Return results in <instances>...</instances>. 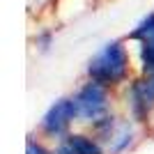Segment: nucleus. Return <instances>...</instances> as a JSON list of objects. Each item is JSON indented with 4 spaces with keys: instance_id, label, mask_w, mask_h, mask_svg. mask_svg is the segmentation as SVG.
<instances>
[{
    "instance_id": "obj_4",
    "label": "nucleus",
    "mask_w": 154,
    "mask_h": 154,
    "mask_svg": "<svg viewBox=\"0 0 154 154\" xmlns=\"http://www.w3.org/2000/svg\"><path fill=\"white\" fill-rule=\"evenodd\" d=\"M127 99H129V110L134 120L138 122H145L149 117L154 108V83L152 78H138L129 85V92H127Z\"/></svg>"
},
{
    "instance_id": "obj_8",
    "label": "nucleus",
    "mask_w": 154,
    "mask_h": 154,
    "mask_svg": "<svg viewBox=\"0 0 154 154\" xmlns=\"http://www.w3.org/2000/svg\"><path fill=\"white\" fill-rule=\"evenodd\" d=\"M26 154H55V152H51V149H46L42 143H37V140H28V145H26Z\"/></svg>"
},
{
    "instance_id": "obj_5",
    "label": "nucleus",
    "mask_w": 154,
    "mask_h": 154,
    "mask_svg": "<svg viewBox=\"0 0 154 154\" xmlns=\"http://www.w3.org/2000/svg\"><path fill=\"white\" fill-rule=\"evenodd\" d=\"M129 37L138 42V53H140V67L143 74H154V12L147 19H143Z\"/></svg>"
},
{
    "instance_id": "obj_6",
    "label": "nucleus",
    "mask_w": 154,
    "mask_h": 154,
    "mask_svg": "<svg viewBox=\"0 0 154 154\" xmlns=\"http://www.w3.org/2000/svg\"><path fill=\"white\" fill-rule=\"evenodd\" d=\"M134 127L129 122H120V124H115L113 127V131H110L103 140L108 143V152L110 154H120V152H124V149H129V145L134 143Z\"/></svg>"
},
{
    "instance_id": "obj_1",
    "label": "nucleus",
    "mask_w": 154,
    "mask_h": 154,
    "mask_svg": "<svg viewBox=\"0 0 154 154\" xmlns=\"http://www.w3.org/2000/svg\"><path fill=\"white\" fill-rule=\"evenodd\" d=\"M129 76V53L120 39L103 44L88 62V78L106 88H115Z\"/></svg>"
},
{
    "instance_id": "obj_3",
    "label": "nucleus",
    "mask_w": 154,
    "mask_h": 154,
    "mask_svg": "<svg viewBox=\"0 0 154 154\" xmlns=\"http://www.w3.org/2000/svg\"><path fill=\"white\" fill-rule=\"evenodd\" d=\"M74 120H78L74 97H71V99L69 97H62V99H58V101L44 113V117H42V131H44L46 136L58 138V136H62L64 131L69 129V124L74 122Z\"/></svg>"
},
{
    "instance_id": "obj_7",
    "label": "nucleus",
    "mask_w": 154,
    "mask_h": 154,
    "mask_svg": "<svg viewBox=\"0 0 154 154\" xmlns=\"http://www.w3.org/2000/svg\"><path fill=\"white\" fill-rule=\"evenodd\" d=\"M67 143H69V147L74 149L76 154H106V152H103V147L94 140V138L83 136V134L67 136Z\"/></svg>"
},
{
    "instance_id": "obj_9",
    "label": "nucleus",
    "mask_w": 154,
    "mask_h": 154,
    "mask_svg": "<svg viewBox=\"0 0 154 154\" xmlns=\"http://www.w3.org/2000/svg\"><path fill=\"white\" fill-rule=\"evenodd\" d=\"M55 154H76V152H74V149L69 147V143L64 140V143H60V145H58V149H55Z\"/></svg>"
},
{
    "instance_id": "obj_2",
    "label": "nucleus",
    "mask_w": 154,
    "mask_h": 154,
    "mask_svg": "<svg viewBox=\"0 0 154 154\" xmlns=\"http://www.w3.org/2000/svg\"><path fill=\"white\" fill-rule=\"evenodd\" d=\"M108 88L97 81L85 83L81 90L74 94V103H76L78 120L83 122H99L101 117L108 115Z\"/></svg>"
}]
</instances>
